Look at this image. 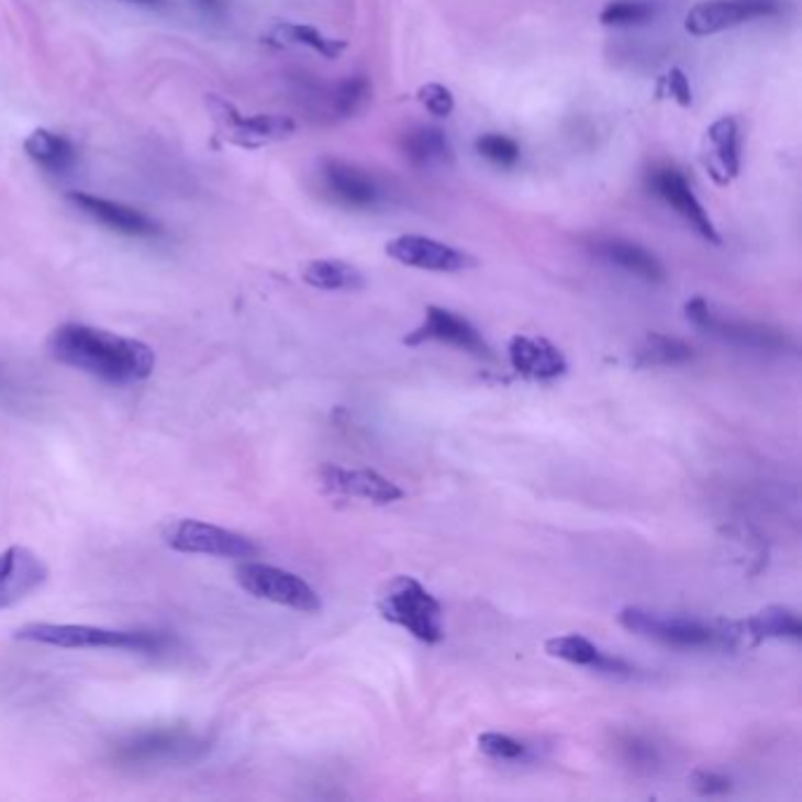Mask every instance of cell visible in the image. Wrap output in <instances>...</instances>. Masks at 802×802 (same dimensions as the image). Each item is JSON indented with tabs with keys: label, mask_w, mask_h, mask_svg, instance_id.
Wrapping results in <instances>:
<instances>
[{
	"label": "cell",
	"mask_w": 802,
	"mask_h": 802,
	"mask_svg": "<svg viewBox=\"0 0 802 802\" xmlns=\"http://www.w3.org/2000/svg\"><path fill=\"white\" fill-rule=\"evenodd\" d=\"M509 360L517 375L534 381L558 379L567 370V360L558 346L527 334H515L509 342Z\"/></svg>",
	"instance_id": "18"
},
{
	"label": "cell",
	"mask_w": 802,
	"mask_h": 802,
	"mask_svg": "<svg viewBox=\"0 0 802 802\" xmlns=\"http://www.w3.org/2000/svg\"><path fill=\"white\" fill-rule=\"evenodd\" d=\"M319 480L327 494L367 499L372 504H393L405 494L396 482L370 469H344V466L325 464L321 466Z\"/></svg>",
	"instance_id": "16"
},
{
	"label": "cell",
	"mask_w": 802,
	"mask_h": 802,
	"mask_svg": "<svg viewBox=\"0 0 802 802\" xmlns=\"http://www.w3.org/2000/svg\"><path fill=\"white\" fill-rule=\"evenodd\" d=\"M666 88H668V94H671L680 107H690L692 104L690 80H688V76H684L680 69H671V71H668V76H666Z\"/></svg>",
	"instance_id": "35"
},
{
	"label": "cell",
	"mask_w": 802,
	"mask_h": 802,
	"mask_svg": "<svg viewBox=\"0 0 802 802\" xmlns=\"http://www.w3.org/2000/svg\"><path fill=\"white\" fill-rule=\"evenodd\" d=\"M196 3H198V8H203L210 14L222 12V0H196Z\"/></svg>",
	"instance_id": "36"
},
{
	"label": "cell",
	"mask_w": 802,
	"mask_h": 802,
	"mask_svg": "<svg viewBox=\"0 0 802 802\" xmlns=\"http://www.w3.org/2000/svg\"><path fill=\"white\" fill-rule=\"evenodd\" d=\"M781 10V0H701L684 16V31L706 38L754 20H770Z\"/></svg>",
	"instance_id": "9"
},
{
	"label": "cell",
	"mask_w": 802,
	"mask_h": 802,
	"mask_svg": "<svg viewBox=\"0 0 802 802\" xmlns=\"http://www.w3.org/2000/svg\"><path fill=\"white\" fill-rule=\"evenodd\" d=\"M400 152L416 170H443L455 163V148L438 127L420 125L408 130L400 140Z\"/></svg>",
	"instance_id": "19"
},
{
	"label": "cell",
	"mask_w": 802,
	"mask_h": 802,
	"mask_svg": "<svg viewBox=\"0 0 802 802\" xmlns=\"http://www.w3.org/2000/svg\"><path fill=\"white\" fill-rule=\"evenodd\" d=\"M49 356L109 383H140L156 370V350L132 337L90 325L66 323L49 334Z\"/></svg>",
	"instance_id": "1"
},
{
	"label": "cell",
	"mask_w": 802,
	"mask_h": 802,
	"mask_svg": "<svg viewBox=\"0 0 802 802\" xmlns=\"http://www.w3.org/2000/svg\"><path fill=\"white\" fill-rule=\"evenodd\" d=\"M269 41L278 47L302 45V47L315 49V53L323 55L325 59H337L348 47L346 41L327 38L319 29H313L309 24H294V22H278L269 33Z\"/></svg>",
	"instance_id": "26"
},
{
	"label": "cell",
	"mask_w": 802,
	"mask_h": 802,
	"mask_svg": "<svg viewBox=\"0 0 802 802\" xmlns=\"http://www.w3.org/2000/svg\"><path fill=\"white\" fill-rule=\"evenodd\" d=\"M163 539L177 554L231 560H253L259 556V546L245 534L196 521V517H181V521L170 523L163 530Z\"/></svg>",
	"instance_id": "6"
},
{
	"label": "cell",
	"mask_w": 802,
	"mask_h": 802,
	"mask_svg": "<svg viewBox=\"0 0 802 802\" xmlns=\"http://www.w3.org/2000/svg\"><path fill=\"white\" fill-rule=\"evenodd\" d=\"M659 14L657 0H610V3L600 10V24L626 29V26H643L649 24Z\"/></svg>",
	"instance_id": "29"
},
{
	"label": "cell",
	"mask_w": 802,
	"mask_h": 802,
	"mask_svg": "<svg viewBox=\"0 0 802 802\" xmlns=\"http://www.w3.org/2000/svg\"><path fill=\"white\" fill-rule=\"evenodd\" d=\"M16 641L59 649H121L137 655H163L170 638L152 631H119L90 624H26L14 633Z\"/></svg>",
	"instance_id": "3"
},
{
	"label": "cell",
	"mask_w": 802,
	"mask_h": 802,
	"mask_svg": "<svg viewBox=\"0 0 802 802\" xmlns=\"http://www.w3.org/2000/svg\"><path fill=\"white\" fill-rule=\"evenodd\" d=\"M476 154L499 167H513L517 160H521V146H517V142L506 135L488 132V135H480L476 140Z\"/></svg>",
	"instance_id": "30"
},
{
	"label": "cell",
	"mask_w": 802,
	"mask_h": 802,
	"mask_svg": "<svg viewBox=\"0 0 802 802\" xmlns=\"http://www.w3.org/2000/svg\"><path fill=\"white\" fill-rule=\"evenodd\" d=\"M692 787L701 795H721L732 789V781L725 775H717L713 770H697L692 775Z\"/></svg>",
	"instance_id": "34"
},
{
	"label": "cell",
	"mask_w": 802,
	"mask_h": 802,
	"mask_svg": "<svg viewBox=\"0 0 802 802\" xmlns=\"http://www.w3.org/2000/svg\"><path fill=\"white\" fill-rule=\"evenodd\" d=\"M208 744L193 732L181 727H154L132 732L115 744L113 760L127 767H152L165 762L193 760L203 754Z\"/></svg>",
	"instance_id": "5"
},
{
	"label": "cell",
	"mask_w": 802,
	"mask_h": 802,
	"mask_svg": "<svg viewBox=\"0 0 802 802\" xmlns=\"http://www.w3.org/2000/svg\"><path fill=\"white\" fill-rule=\"evenodd\" d=\"M377 608L383 620L405 628L416 641L436 645L445 638L443 605L414 577L398 575L383 583Z\"/></svg>",
	"instance_id": "4"
},
{
	"label": "cell",
	"mask_w": 802,
	"mask_h": 802,
	"mask_svg": "<svg viewBox=\"0 0 802 802\" xmlns=\"http://www.w3.org/2000/svg\"><path fill=\"white\" fill-rule=\"evenodd\" d=\"M598 253L605 261L614 264L616 269H622V271L636 276L645 282H651V286H657V282L666 280L664 264L655 255H651L649 249H645L638 243L612 238V241L600 243Z\"/></svg>",
	"instance_id": "20"
},
{
	"label": "cell",
	"mask_w": 802,
	"mask_h": 802,
	"mask_svg": "<svg viewBox=\"0 0 802 802\" xmlns=\"http://www.w3.org/2000/svg\"><path fill=\"white\" fill-rule=\"evenodd\" d=\"M383 249H387V255L393 261L420 271L459 274L476 266V259L471 255H466L464 249H457L436 238L414 236V233H405V236L389 241Z\"/></svg>",
	"instance_id": "13"
},
{
	"label": "cell",
	"mask_w": 802,
	"mask_h": 802,
	"mask_svg": "<svg viewBox=\"0 0 802 802\" xmlns=\"http://www.w3.org/2000/svg\"><path fill=\"white\" fill-rule=\"evenodd\" d=\"M24 148L33 163H38L49 172H66L76 165L74 144L66 137L57 135V132H49L45 127L33 130L24 142Z\"/></svg>",
	"instance_id": "25"
},
{
	"label": "cell",
	"mask_w": 802,
	"mask_h": 802,
	"mask_svg": "<svg viewBox=\"0 0 802 802\" xmlns=\"http://www.w3.org/2000/svg\"><path fill=\"white\" fill-rule=\"evenodd\" d=\"M616 620L628 633L678 649H737L744 645L742 622H706L643 608H624Z\"/></svg>",
	"instance_id": "2"
},
{
	"label": "cell",
	"mask_w": 802,
	"mask_h": 802,
	"mask_svg": "<svg viewBox=\"0 0 802 802\" xmlns=\"http://www.w3.org/2000/svg\"><path fill=\"white\" fill-rule=\"evenodd\" d=\"M403 342L408 346H422L428 342H438V344H447L459 350H466V354H471L476 358L494 360L492 348L488 342L482 339V334L455 311H447L441 307H428L426 315H424V323L416 330H412Z\"/></svg>",
	"instance_id": "14"
},
{
	"label": "cell",
	"mask_w": 802,
	"mask_h": 802,
	"mask_svg": "<svg viewBox=\"0 0 802 802\" xmlns=\"http://www.w3.org/2000/svg\"><path fill=\"white\" fill-rule=\"evenodd\" d=\"M647 189L657 198H661L664 203L671 208L678 216H682V222L690 224L701 238L709 241L711 245L723 243L721 233H717L706 208L701 205V200L694 196L688 177H684L678 167L659 165V167H655V170H649Z\"/></svg>",
	"instance_id": "10"
},
{
	"label": "cell",
	"mask_w": 802,
	"mask_h": 802,
	"mask_svg": "<svg viewBox=\"0 0 802 802\" xmlns=\"http://www.w3.org/2000/svg\"><path fill=\"white\" fill-rule=\"evenodd\" d=\"M706 142L711 146V154L715 165L721 167L723 183L739 177L742 172V140H739V123L732 115H723L706 130Z\"/></svg>",
	"instance_id": "24"
},
{
	"label": "cell",
	"mask_w": 802,
	"mask_h": 802,
	"mask_svg": "<svg viewBox=\"0 0 802 802\" xmlns=\"http://www.w3.org/2000/svg\"><path fill=\"white\" fill-rule=\"evenodd\" d=\"M319 175L323 191L334 203L348 210H377L387 200V189L381 187V181L356 163L325 158Z\"/></svg>",
	"instance_id": "11"
},
{
	"label": "cell",
	"mask_w": 802,
	"mask_h": 802,
	"mask_svg": "<svg viewBox=\"0 0 802 802\" xmlns=\"http://www.w3.org/2000/svg\"><path fill=\"white\" fill-rule=\"evenodd\" d=\"M546 651L550 657L577 666L595 668L600 673H631L628 664H624L622 659L608 657L605 651H600L589 638L577 636V633H567V636H556L546 641Z\"/></svg>",
	"instance_id": "21"
},
{
	"label": "cell",
	"mask_w": 802,
	"mask_h": 802,
	"mask_svg": "<svg viewBox=\"0 0 802 802\" xmlns=\"http://www.w3.org/2000/svg\"><path fill=\"white\" fill-rule=\"evenodd\" d=\"M684 319H688L694 327L704 330L711 337L725 339L732 344H739L746 348H758V350H783L791 342L787 334L779 330L756 325V323H742V321H727L723 315H717L704 297H694L684 304Z\"/></svg>",
	"instance_id": "12"
},
{
	"label": "cell",
	"mask_w": 802,
	"mask_h": 802,
	"mask_svg": "<svg viewBox=\"0 0 802 802\" xmlns=\"http://www.w3.org/2000/svg\"><path fill=\"white\" fill-rule=\"evenodd\" d=\"M416 102L431 115H436V119H447L455 111V94L449 88L441 86V82H426V86H422L420 92H416Z\"/></svg>",
	"instance_id": "32"
},
{
	"label": "cell",
	"mask_w": 802,
	"mask_h": 802,
	"mask_svg": "<svg viewBox=\"0 0 802 802\" xmlns=\"http://www.w3.org/2000/svg\"><path fill=\"white\" fill-rule=\"evenodd\" d=\"M127 3H137V5H148V8H154V5H160L163 0H127Z\"/></svg>",
	"instance_id": "37"
},
{
	"label": "cell",
	"mask_w": 802,
	"mask_h": 802,
	"mask_svg": "<svg viewBox=\"0 0 802 802\" xmlns=\"http://www.w3.org/2000/svg\"><path fill=\"white\" fill-rule=\"evenodd\" d=\"M45 560L26 546H10L0 554V610L22 603L47 581Z\"/></svg>",
	"instance_id": "15"
},
{
	"label": "cell",
	"mask_w": 802,
	"mask_h": 802,
	"mask_svg": "<svg viewBox=\"0 0 802 802\" xmlns=\"http://www.w3.org/2000/svg\"><path fill=\"white\" fill-rule=\"evenodd\" d=\"M372 99V86L365 76H348L334 86L327 102L337 119H354Z\"/></svg>",
	"instance_id": "28"
},
{
	"label": "cell",
	"mask_w": 802,
	"mask_h": 802,
	"mask_svg": "<svg viewBox=\"0 0 802 802\" xmlns=\"http://www.w3.org/2000/svg\"><path fill=\"white\" fill-rule=\"evenodd\" d=\"M742 633H744V643L750 641L754 645H758L762 641H772V638L800 641L802 624H800V616L793 610L775 605V608L760 610L754 616H748L746 622H742Z\"/></svg>",
	"instance_id": "22"
},
{
	"label": "cell",
	"mask_w": 802,
	"mask_h": 802,
	"mask_svg": "<svg viewBox=\"0 0 802 802\" xmlns=\"http://www.w3.org/2000/svg\"><path fill=\"white\" fill-rule=\"evenodd\" d=\"M208 109L214 121L224 130V140L241 148H261L282 140H290L297 132V123L290 115L280 113H257L243 115L220 94H208Z\"/></svg>",
	"instance_id": "8"
},
{
	"label": "cell",
	"mask_w": 802,
	"mask_h": 802,
	"mask_svg": "<svg viewBox=\"0 0 802 802\" xmlns=\"http://www.w3.org/2000/svg\"><path fill=\"white\" fill-rule=\"evenodd\" d=\"M236 579L243 591H247L249 595L269 600V603L282 608L307 614H315L323 608L321 598L313 591V587H309L302 577H297L294 572L282 570V567L276 565L243 560L236 570Z\"/></svg>",
	"instance_id": "7"
},
{
	"label": "cell",
	"mask_w": 802,
	"mask_h": 802,
	"mask_svg": "<svg viewBox=\"0 0 802 802\" xmlns=\"http://www.w3.org/2000/svg\"><path fill=\"white\" fill-rule=\"evenodd\" d=\"M478 748L484 756L497 758V760H523L527 756V746L517 742L509 734L501 732H484L478 737Z\"/></svg>",
	"instance_id": "31"
},
{
	"label": "cell",
	"mask_w": 802,
	"mask_h": 802,
	"mask_svg": "<svg viewBox=\"0 0 802 802\" xmlns=\"http://www.w3.org/2000/svg\"><path fill=\"white\" fill-rule=\"evenodd\" d=\"M69 200L82 214H88L90 220H94L97 224H102L115 233H123V236L152 238L160 233L158 222H154L152 216H146L137 208L123 205V203H119V200L99 198V196H92L86 191H71Z\"/></svg>",
	"instance_id": "17"
},
{
	"label": "cell",
	"mask_w": 802,
	"mask_h": 802,
	"mask_svg": "<svg viewBox=\"0 0 802 802\" xmlns=\"http://www.w3.org/2000/svg\"><path fill=\"white\" fill-rule=\"evenodd\" d=\"M307 286L325 292H356L365 288V276L342 259H313L302 269Z\"/></svg>",
	"instance_id": "23"
},
{
	"label": "cell",
	"mask_w": 802,
	"mask_h": 802,
	"mask_svg": "<svg viewBox=\"0 0 802 802\" xmlns=\"http://www.w3.org/2000/svg\"><path fill=\"white\" fill-rule=\"evenodd\" d=\"M622 750H624V760L631 767H636V770H647L649 772L651 767H655L659 762V756H657L655 746L647 744V742H641L636 737L624 739L622 742Z\"/></svg>",
	"instance_id": "33"
},
{
	"label": "cell",
	"mask_w": 802,
	"mask_h": 802,
	"mask_svg": "<svg viewBox=\"0 0 802 802\" xmlns=\"http://www.w3.org/2000/svg\"><path fill=\"white\" fill-rule=\"evenodd\" d=\"M694 358V348L676 337L651 332L641 342L633 354V365L638 367H673L684 365Z\"/></svg>",
	"instance_id": "27"
}]
</instances>
